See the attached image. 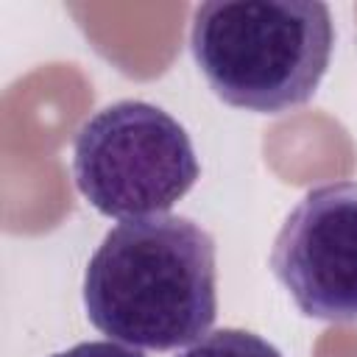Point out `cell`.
<instances>
[{"mask_svg": "<svg viewBox=\"0 0 357 357\" xmlns=\"http://www.w3.org/2000/svg\"><path fill=\"white\" fill-rule=\"evenodd\" d=\"M198 173L184 126L145 100H117L75 134V187L106 218L165 215L190 192Z\"/></svg>", "mask_w": 357, "mask_h": 357, "instance_id": "obj_3", "label": "cell"}, {"mask_svg": "<svg viewBox=\"0 0 357 357\" xmlns=\"http://www.w3.org/2000/svg\"><path fill=\"white\" fill-rule=\"evenodd\" d=\"M53 357H145V354L139 349L117 343V340H86V343H78Z\"/></svg>", "mask_w": 357, "mask_h": 357, "instance_id": "obj_6", "label": "cell"}, {"mask_svg": "<svg viewBox=\"0 0 357 357\" xmlns=\"http://www.w3.org/2000/svg\"><path fill=\"white\" fill-rule=\"evenodd\" d=\"M176 357H282V351L265 337L245 329H218L198 337Z\"/></svg>", "mask_w": 357, "mask_h": 357, "instance_id": "obj_5", "label": "cell"}, {"mask_svg": "<svg viewBox=\"0 0 357 357\" xmlns=\"http://www.w3.org/2000/svg\"><path fill=\"white\" fill-rule=\"evenodd\" d=\"M215 240L195 220H123L86 265V318L109 340L170 351L195 343L215 324Z\"/></svg>", "mask_w": 357, "mask_h": 357, "instance_id": "obj_1", "label": "cell"}, {"mask_svg": "<svg viewBox=\"0 0 357 357\" xmlns=\"http://www.w3.org/2000/svg\"><path fill=\"white\" fill-rule=\"evenodd\" d=\"M332 47V14L318 0H212L195 8L190 28V50L212 92L262 114L307 103Z\"/></svg>", "mask_w": 357, "mask_h": 357, "instance_id": "obj_2", "label": "cell"}, {"mask_svg": "<svg viewBox=\"0 0 357 357\" xmlns=\"http://www.w3.org/2000/svg\"><path fill=\"white\" fill-rule=\"evenodd\" d=\"M271 271L296 307L321 321H357V181L310 190L282 223Z\"/></svg>", "mask_w": 357, "mask_h": 357, "instance_id": "obj_4", "label": "cell"}]
</instances>
